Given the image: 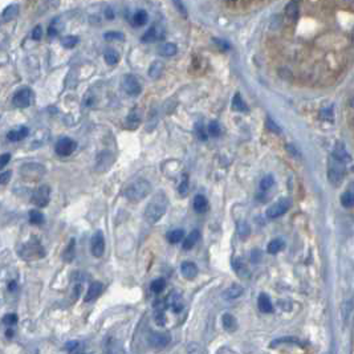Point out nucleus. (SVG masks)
<instances>
[{"label": "nucleus", "mask_w": 354, "mask_h": 354, "mask_svg": "<svg viewBox=\"0 0 354 354\" xmlns=\"http://www.w3.org/2000/svg\"><path fill=\"white\" fill-rule=\"evenodd\" d=\"M257 306H259L260 312L263 313H272L274 312V305L271 302L270 296L266 293H261L257 298Z\"/></svg>", "instance_id": "412c9836"}, {"label": "nucleus", "mask_w": 354, "mask_h": 354, "mask_svg": "<svg viewBox=\"0 0 354 354\" xmlns=\"http://www.w3.org/2000/svg\"><path fill=\"white\" fill-rule=\"evenodd\" d=\"M232 268L236 272L239 277H243V279H248L251 276V271L248 270L247 264L243 261L242 259H235L232 261Z\"/></svg>", "instance_id": "a211bd4d"}, {"label": "nucleus", "mask_w": 354, "mask_h": 354, "mask_svg": "<svg viewBox=\"0 0 354 354\" xmlns=\"http://www.w3.org/2000/svg\"><path fill=\"white\" fill-rule=\"evenodd\" d=\"M185 238V231L183 230H172V231H170L167 234V240L170 243H172V244H176V243H179L182 239Z\"/></svg>", "instance_id": "f704fd0d"}, {"label": "nucleus", "mask_w": 354, "mask_h": 354, "mask_svg": "<svg viewBox=\"0 0 354 354\" xmlns=\"http://www.w3.org/2000/svg\"><path fill=\"white\" fill-rule=\"evenodd\" d=\"M102 291H104V284H102V283H100V281L92 283V284L89 285L88 291H86V295H85V302H91L93 301V300H96V298L101 295Z\"/></svg>", "instance_id": "4468645a"}, {"label": "nucleus", "mask_w": 354, "mask_h": 354, "mask_svg": "<svg viewBox=\"0 0 354 354\" xmlns=\"http://www.w3.org/2000/svg\"><path fill=\"white\" fill-rule=\"evenodd\" d=\"M77 354H82V353H77Z\"/></svg>", "instance_id": "680f3d73"}, {"label": "nucleus", "mask_w": 354, "mask_h": 354, "mask_svg": "<svg viewBox=\"0 0 354 354\" xmlns=\"http://www.w3.org/2000/svg\"><path fill=\"white\" fill-rule=\"evenodd\" d=\"M104 39L108 40V41H123L125 36H123L122 32L118 31H109L104 35Z\"/></svg>", "instance_id": "58836bf2"}, {"label": "nucleus", "mask_w": 354, "mask_h": 354, "mask_svg": "<svg viewBox=\"0 0 354 354\" xmlns=\"http://www.w3.org/2000/svg\"><path fill=\"white\" fill-rule=\"evenodd\" d=\"M148 19H149V15L146 11L138 10L133 16V24L136 25V27H142V25L146 24Z\"/></svg>", "instance_id": "7c9ffc66"}, {"label": "nucleus", "mask_w": 354, "mask_h": 354, "mask_svg": "<svg viewBox=\"0 0 354 354\" xmlns=\"http://www.w3.org/2000/svg\"><path fill=\"white\" fill-rule=\"evenodd\" d=\"M244 293V289H243L242 285L239 284H232L223 292V298L225 300H235V298H239L240 296Z\"/></svg>", "instance_id": "f3484780"}, {"label": "nucleus", "mask_w": 354, "mask_h": 354, "mask_svg": "<svg viewBox=\"0 0 354 354\" xmlns=\"http://www.w3.org/2000/svg\"><path fill=\"white\" fill-rule=\"evenodd\" d=\"M275 183V179L272 175H267L264 176L261 181H260V190H263V191H267V190H270L271 187L274 186Z\"/></svg>", "instance_id": "37998d69"}, {"label": "nucleus", "mask_w": 354, "mask_h": 354, "mask_svg": "<svg viewBox=\"0 0 354 354\" xmlns=\"http://www.w3.org/2000/svg\"><path fill=\"white\" fill-rule=\"evenodd\" d=\"M165 37V33H163V28L161 25H151L148 31L145 32L144 36H142V42H155L158 40H162Z\"/></svg>", "instance_id": "ddd939ff"}, {"label": "nucleus", "mask_w": 354, "mask_h": 354, "mask_svg": "<svg viewBox=\"0 0 354 354\" xmlns=\"http://www.w3.org/2000/svg\"><path fill=\"white\" fill-rule=\"evenodd\" d=\"M178 191L182 197H185L187 194V191H189V176L187 175H183V181L181 182V185H179Z\"/></svg>", "instance_id": "a18cd8bd"}, {"label": "nucleus", "mask_w": 354, "mask_h": 354, "mask_svg": "<svg viewBox=\"0 0 354 354\" xmlns=\"http://www.w3.org/2000/svg\"><path fill=\"white\" fill-rule=\"evenodd\" d=\"M18 253L21 259L27 260V261H31V260H37L44 257L46 255V251L42 248V246L39 242H27L23 243L20 247L18 248Z\"/></svg>", "instance_id": "7ed1b4c3"}, {"label": "nucleus", "mask_w": 354, "mask_h": 354, "mask_svg": "<svg viewBox=\"0 0 354 354\" xmlns=\"http://www.w3.org/2000/svg\"><path fill=\"white\" fill-rule=\"evenodd\" d=\"M77 148V142L69 137H61L56 142L55 150L60 157H68Z\"/></svg>", "instance_id": "423d86ee"}, {"label": "nucleus", "mask_w": 354, "mask_h": 354, "mask_svg": "<svg viewBox=\"0 0 354 354\" xmlns=\"http://www.w3.org/2000/svg\"><path fill=\"white\" fill-rule=\"evenodd\" d=\"M195 131H197V136L200 141H207V131L202 123L195 125Z\"/></svg>", "instance_id": "09e8293b"}, {"label": "nucleus", "mask_w": 354, "mask_h": 354, "mask_svg": "<svg viewBox=\"0 0 354 354\" xmlns=\"http://www.w3.org/2000/svg\"><path fill=\"white\" fill-rule=\"evenodd\" d=\"M51 199V187L47 185H42L39 189L35 190L32 195V202L37 207H46Z\"/></svg>", "instance_id": "9b49d317"}, {"label": "nucleus", "mask_w": 354, "mask_h": 354, "mask_svg": "<svg viewBox=\"0 0 354 354\" xmlns=\"http://www.w3.org/2000/svg\"><path fill=\"white\" fill-rule=\"evenodd\" d=\"M207 206H208V202H207V199L204 195H202V194H198V195H195V198H194V202H193L194 210L197 211V212H204V211L207 210Z\"/></svg>", "instance_id": "a878e982"}, {"label": "nucleus", "mask_w": 354, "mask_h": 354, "mask_svg": "<svg viewBox=\"0 0 354 354\" xmlns=\"http://www.w3.org/2000/svg\"><path fill=\"white\" fill-rule=\"evenodd\" d=\"M289 207H291V200L287 199V198H283V199L274 203L267 210V216L270 217V219H276V217L284 215L289 210Z\"/></svg>", "instance_id": "1a4fd4ad"}, {"label": "nucleus", "mask_w": 354, "mask_h": 354, "mask_svg": "<svg viewBox=\"0 0 354 354\" xmlns=\"http://www.w3.org/2000/svg\"><path fill=\"white\" fill-rule=\"evenodd\" d=\"M187 353L189 354H203V349L199 347V345L191 344L187 346Z\"/></svg>", "instance_id": "3c124183"}, {"label": "nucleus", "mask_w": 354, "mask_h": 354, "mask_svg": "<svg viewBox=\"0 0 354 354\" xmlns=\"http://www.w3.org/2000/svg\"><path fill=\"white\" fill-rule=\"evenodd\" d=\"M29 130L27 126H19L18 129H14L11 130V131H8L7 134V138L8 141H11V142H18V141L24 140L27 136H28Z\"/></svg>", "instance_id": "aec40b11"}, {"label": "nucleus", "mask_w": 354, "mask_h": 354, "mask_svg": "<svg viewBox=\"0 0 354 354\" xmlns=\"http://www.w3.org/2000/svg\"><path fill=\"white\" fill-rule=\"evenodd\" d=\"M63 23L59 21V19H55L52 20V23L50 24V28H48V35L52 37V36H57L60 33V31L63 29Z\"/></svg>", "instance_id": "4c0bfd02"}, {"label": "nucleus", "mask_w": 354, "mask_h": 354, "mask_svg": "<svg viewBox=\"0 0 354 354\" xmlns=\"http://www.w3.org/2000/svg\"><path fill=\"white\" fill-rule=\"evenodd\" d=\"M351 40H353V44H354V32H353V37H351Z\"/></svg>", "instance_id": "052dcab7"}, {"label": "nucleus", "mask_w": 354, "mask_h": 354, "mask_svg": "<svg viewBox=\"0 0 354 354\" xmlns=\"http://www.w3.org/2000/svg\"><path fill=\"white\" fill-rule=\"evenodd\" d=\"M151 191V185L149 181L144 178H140L137 181H134L126 187L125 190V197L130 200V202H141L142 199L148 197L149 193Z\"/></svg>", "instance_id": "f03ea898"}, {"label": "nucleus", "mask_w": 354, "mask_h": 354, "mask_svg": "<svg viewBox=\"0 0 354 354\" xmlns=\"http://www.w3.org/2000/svg\"><path fill=\"white\" fill-rule=\"evenodd\" d=\"M181 274L187 280H193L198 275V267L193 261H183L181 266Z\"/></svg>", "instance_id": "2eb2a0df"}, {"label": "nucleus", "mask_w": 354, "mask_h": 354, "mask_svg": "<svg viewBox=\"0 0 354 354\" xmlns=\"http://www.w3.org/2000/svg\"><path fill=\"white\" fill-rule=\"evenodd\" d=\"M20 174L28 181H39L46 174V167L39 163H25L21 166Z\"/></svg>", "instance_id": "20e7f679"}, {"label": "nucleus", "mask_w": 354, "mask_h": 354, "mask_svg": "<svg viewBox=\"0 0 354 354\" xmlns=\"http://www.w3.org/2000/svg\"><path fill=\"white\" fill-rule=\"evenodd\" d=\"M165 321H166L165 311H163V309H157V311H155V323H157L158 325L163 326L165 325Z\"/></svg>", "instance_id": "49530a36"}, {"label": "nucleus", "mask_w": 354, "mask_h": 354, "mask_svg": "<svg viewBox=\"0 0 354 354\" xmlns=\"http://www.w3.org/2000/svg\"><path fill=\"white\" fill-rule=\"evenodd\" d=\"M222 325H223V328H225L227 332H230V333H232V332H235V330L238 329V321H236L235 317L232 315H230V313H225V315L222 316Z\"/></svg>", "instance_id": "4be33fe9"}, {"label": "nucleus", "mask_w": 354, "mask_h": 354, "mask_svg": "<svg viewBox=\"0 0 354 354\" xmlns=\"http://www.w3.org/2000/svg\"><path fill=\"white\" fill-rule=\"evenodd\" d=\"M122 89L123 92L129 96H138L142 91V86H141V82L138 81V78L133 74H125L122 78Z\"/></svg>", "instance_id": "39448f33"}, {"label": "nucleus", "mask_w": 354, "mask_h": 354, "mask_svg": "<svg viewBox=\"0 0 354 354\" xmlns=\"http://www.w3.org/2000/svg\"><path fill=\"white\" fill-rule=\"evenodd\" d=\"M32 39L33 40H40L42 36V27L41 25H36L33 31H32Z\"/></svg>", "instance_id": "603ef678"}, {"label": "nucleus", "mask_w": 354, "mask_h": 354, "mask_svg": "<svg viewBox=\"0 0 354 354\" xmlns=\"http://www.w3.org/2000/svg\"><path fill=\"white\" fill-rule=\"evenodd\" d=\"M232 109H234V110H238V112H247V110H248L247 104L243 101L242 96L239 95V93H236V95L234 96V99H232Z\"/></svg>", "instance_id": "2f4dec72"}, {"label": "nucleus", "mask_w": 354, "mask_h": 354, "mask_svg": "<svg viewBox=\"0 0 354 354\" xmlns=\"http://www.w3.org/2000/svg\"><path fill=\"white\" fill-rule=\"evenodd\" d=\"M16 323H18V316L15 315V313H8V315H6L3 317V324H6V325L11 326L15 325Z\"/></svg>", "instance_id": "de8ad7c7"}, {"label": "nucleus", "mask_w": 354, "mask_h": 354, "mask_svg": "<svg viewBox=\"0 0 354 354\" xmlns=\"http://www.w3.org/2000/svg\"><path fill=\"white\" fill-rule=\"evenodd\" d=\"M8 288H10V291L14 292L15 289H16V283H15V281H12V283H10V287H8Z\"/></svg>", "instance_id": "bf43d9fd"}, {"label": "nucleus", "mask_w": 354, "mask_h": 354, "mask_svg": "<svg viewBox=\"0 0 354 354\" xmlns=\"http://www.w3.org/2000/svg\"><path fill=\"white\" fill-rule=\"evenodd\" d=\"M104 59H105L106 64H109V65H116V64L119 61V55L117 51L108 50L105 52V56H104Z\"/></svg>", "instance_id": "e433bc0d"}, {"label": "nucleus", "mask_w": 354, "mask_h": 354, "mask_svg": "<svg viewBox=\"0 0 354 354\" xmlns=\"http://www.w3.org/2000/svg\"><path fill=\"white\" fill-rule=\"evenodd\" d=\"M341 204L344 207H353L354 206V191L351 190H347L345 191L342 195H341Z\"/></svg>", "instance_id": "c9c22d12"}, {"label": "nucleus", "mask_w": 354, "mask_h": 354, "mask_svg": "<svg viewBox=\"0 0 354 354\" xmlns=\"http://www.w3.org/2000/svg\"><path fill=\"white\" fill-rule=\"evenodd\" d=\"M6 336H7V338H12L14 337V330L11 329H7V332H6Z\"/></svg>", "instance_id": "13d9d810"}, {"label": "nucleus", "mask_w": 354, "mask_h": 354, "mask_svg": "<svg viewBox=\"0 0 354 354\" xmlns=\"http://www.w3.org/2000/svg\"><path fill=\"white\" fill-rule=\"evenodd\" d=\"M163 69H165L163 63H161V61H154V63L150 65V68H149V76H150L153 80H157V78L161 77V74L163 73Z\"/></svg>", "instance_id": "cd10ccee"}, {"label": "nucleus", "mask_w": 354, "mask_h": 354, "mask_svg": "<svg viewBox=\"0 0 354 354\" xmlns=\"http://www.w3.org/2000/svg\"><path fill=\"white\" fill-rule=\"evenodd\" d=\"M32 91L29 88H21L20 91H18L12 97V104H14L15 108L19 109H25L31 105L32 102Z\"/></svg>", "instance_id": "0eeeda50"}, {"label": "nucleus", "mask_w": 354, "mask_h": 354, "mask_svg": "<svg viewBox=\"0 0 354 354\" xmlns=\"http://www.w3.org/2000/svg\"><path fill=\"white\" fill-rule=\"evenodd\" d=\"M283 247H284L283 240H280V239H275V240H272V242L268 244L267 251H268V253H271V255H276V253H279L281 249H283Z\"/></svg>", "instance_id": "473e14b6"}, {"label": "nucleus", "mask_w": 354, "mask_h": 354, "mask_svg": "<svg viewBox=\"0 0 354 354\" xmlns=\"http://www.w3.org/2000/svg\"><path fill=\"white\" fill-rule=\"evenodd\" d=\"M91 251L95 257H101L105 252V239H104V234L101 231H96L92 236Z\"/></svg>", "instance_id": "9d476101"}, {"label": "nucleus", "mask_w": 354, "mask_h": 354, "mask_svg": "<svg viewBox=\"0 0 354 354\" xmlns=\"http://www.w3.org/2000/svg\"><path fill=\"white\" fill-rule=\"evenodd\" d=\"M333 159L341 162V163H346V162L350 161L351 157L350 154L346 151V149L344 148V145L337 144L336 146H334V150H333Z\"/></svg>", "instance_id": "6ab92c4d"}, {"label": "nucleus", "mask_w": 354, "mask_h": 354, "mask_svg": "<svg viewBox=\"0 0 354 354\" xmlns=\"http://www.w3.org/2000/svg\"><path fill=\"white\" fill-rule=\"evenodd\" d=\"M176 46L174 42H162L161 46L158 47V53L163 57L174 56L176 53Z\"/></svg>", "instance_id": "b1692460"}, {"label": "nucleus", "mask_w": 354, "mask_h": 354, "mask_svg": "<svg viewBox=\"0 0 354 354\" xmlns=\"http://www.w3.org/2000/svg\"><path fill=\"white\" fill-rule=\"evenodd\" d=\"M29 222L33 225H41L44 222V215L37 210H31L29 211Z\"/></svg>", "instance_id": "a19ab883"}, {"label": "nucleus", "mask_w": 354, "mask_h": 354, "mask_svg": "<svg viewBox=\"0 0 354 354\" xmlns=\"http://www.w3.org/2000/svg\"><path fill=\"white\" fill-rule=\"evenodd\" d=\"M10 159H11V154H8V153L2 155V157H0V168L6 167V165L10 162Z\"/></svg>", "instance_id": "5fc2aeb1"}, {"label": "nucleus", "mask_w": 354, "mask_h": 354, "mask_svg": "<svg viewBox=\"0 0 354 354\" xmlns=\"http://www.w3.org/2000/svg\"><path fill=\"white\" fill-rule=\"evenodd\" d=\"M166 304H167L168 308L172 309V312L174 313L182 312L183 300H182V296L179 295V293H172V295L168 296Z\"/></svg>", "instance_id": "dca6fc26"}, {"label": "nucleus", "mask_w": 354, "mask_h": 354, "mask_svg": "<svg viewBox=\"0 0 354 354\" xmlns=\"http://www.w3.org/2000/svg\"><path fill=\"white\" fill-rule=\"evenodd\" d=\"M207 131H208V134H211L212 137H219L222 133V127L216 121H212V122L208 125V127H207Z\"/></svg>", "instance_id": "79ce46f5"}, {"label": "nucleus", "mask_w": 354, "mask_h": 354, "mask_svg": "<svg viewBox=\"0 0 354 354\" xmlns=\"http://www.w3.org/2000/svg\"><path fill=\"white\" fill-rule=\"evenodd\" d=\"M267 127L271 130V131H274V133H280L281 130H280V127H279V125H276V123L274 122V119L271 118V117H268L267 118Z\"/></svg>", "instance_id": "8fccbe9b"}, {"label": "nucleus", "mask_w": 354, "mask_h": 354, "mask_svg": "<svg viewBox=\"0 0 354 354\" xmlns=\"http://www.w3.org/2000/svg\"><path fill=\"white\" fill-rule=\"evenodd\" d=\"M165 288H166V280L165 279H162V277H159V279H155V280L150 284L151 292H153V293H155V295H159V293H162Z\"/></svg>", "instance_id": "72a5a7b5"}, {"label": "nucleus", "mask_w": 354, "mask_h": 354, "mask_svg": "<svg viewBox=\"0 0 354 354\" xmlns=\"http://www.w3.org/2000/svg\"><path fill=\"white\" fill-rule=\"evenodd\" d=\"M149 344L155 349H163L171 341V336L167 332H151L148 336Z\"/></svg>", "instance_id": "6e6552de"}, {"label": "nucleus", "mask_w": 354, "mask_h": 354, "mask_svg": "<svg viewBox=\"0 0 354 354\" xmlns=\"http://www.w3.org/2000/svg\"><path fill=\"white\" fill-rule=\"evenodd\" d=\"M78 41H80V39H78L77 36L70 35V36H65V37L61 40V44H63V47L70 50V48H74V47L77 46Z\"/></svg>", "instance_id": "ea45409f"}, {"label": "nucleus", "mask_w": 354, "mask_h": 354, "mask_svg": "<svg viewBox=\"0 0 354 354\" xmlns=\"http://www.w3.org/2000/svg\"><path fill=\"white\" fill-rule=\"evenodd\" d=\"M285 16L291 21H296L298 18V6L296 2H289L285 6Z\"/></svg>", "instance_id": "bb28decb"}, {"label": "nucleus", "mask_w": 354, "mask_h": 354, "mask_svg": "<svg viewBox=\"0 0 354 354\" xmlns=\"http://www.w3.org/2000/svg\"><path fill=\"white\" fill-rule=\"evenodd\" d=\"M168 207V199L166 197L165 193H157L154 197L151 198L148 206L145 207L144 217L145 220L150 223V225H155L158 220H161L163 215L166 214Z\"/></svg>", "instance_id": "f257e3e1"}, {"label": "nucleus", "mask_w": 354, "mask_h": 354, "mask_svg": "<svg viewBox=\"0 0 354 354\" xmlns=\"http://www.w3.org/2000/svg\"><path fill=\"white\" fill-rule=\"evenodd\" d=\"M78 346V344H77V341H69L67 345H65V349L67 350H69V351H73L76 347Z\"/></svg>", "instance_id": "6e6d98bb"}, {"label": "nucleus", "mask_w": 354, "mask_h": 354, "mask_svg": "<svg viewBox=\"0 0 354 354\" xmlns=\"http://www.w3.org/2000/svg\"><path fill=\"white\" fill-rule=\"evenodd\" d=\"M18 12H19L18 4H11V6H8V7L3 11V14H2V20H3L4 23H7V21H10L11 19H14L15 16L18 15Z\"/></svg>", "instance_id": "c756f323"}, {"label": "nucleus", "mask_w": 354, "mask_h": 354, "mask_svg": "<svg viewBox=\"0 0 354 354\" xmlns=\"http://www.w3.org/2000/svg\"><path fill=\"white\" fill-rule=\"evenodd\" d=\"M74 256H76V240H74V239H70L69 244H68V247L65 248V251H64L63 253V259L65 260L67 263H70V261L74 259Z\"/></svg>", "instance_id": "c85d7f7f"}, {"label": "nucleus", "mask_w": 354, "mask_h": 354, "mask_svg": "<svg viewBox=\"0 0 354 354\" xmlns=\"http://www.w3.org/2000/svg\"><path fill=\"white\" fill-rule=\"evenodd\" d=\"M344 175H345L344 163H341V162L333 159V163H330L329 171H328V176H329L330 183L338 185V183L342 181Z\"/></svg>", "instance_id": "f8f14e48"}, {"label": "nucleus", "mask_w": 354, "mask_h": 354, "mask_svg": "<svg viewBox=\"0 0 354 354\" xmlns=\"http://www.w3.org/2000/svg\"><path fill=\"white\" fill-rule=\"evenodd\" d=\"M238 232H239V235H240V238L244 239L248 236V234L251 232V230H249V226L247 225L246 222H242V223H239V226H238Z\"/></svg>", "instance_id": "c03bdc74"}, {"label": "nucleus", "mask_w": 354, "mask_h": 354, "mask_svg": "<svg viewBox=\"0 0 354 354\" xmlns=\"http://www.w3.org/2000/svg\"><path fill=\"white\" fill-rule=\"evenodd\" d=\"M215 41H216V44H219L222 48H225V50H230V46H228L226 41H222V40H217V39H215Z\"/></svg>", "instance_id": "4d7b16f0"}, {"label": "nucleus", "mask_w": 354, "mask_h": 354, "mask_svg": "<svg viewBox=\"0 0 354 354\" xmlns=\"http://www.w3.org/2000/svg\"><path fill=\"white\" fill-rule=\"evenodd\" d=\"M200 239V232L198 231V230H194L191 234H190L189 236H187L185 240H183V249H186V251H189V249L193 248L195 244H197V242Z\"/></svg>", "instance_id": "393cba45"}, {"label": "nucleus", "mask_w": 354, "mask_h": 354, "mask_svg": "<svg viewBox=\"0 0 354 354\" xmlns=\"http://www.w3.org/2000/svg\"><path fill=\"white\" fill-rule=\"evenodd\" d=\"M11 176H12V171H11V170H8V171H3L2 174H0V183H2V185H6V183L11 179Z\"/></svg>", "instance_id": "864d4df0"}, {"label": "nucleus", "mask_w": 354, "mask_h": 354, "mask_svg": "<svg viewBox=\"0 0 354 354\" xmlns=\"http://www.w3.org/2000/svg\"><path fill=\"white\" fill-rule=\"evenodd\" d=\"M141 123V113L138 109H133L126 117V126L129 129H137L138 125Z\"/></svg>", "instance_id": "5701e85b"}]
</instances>
